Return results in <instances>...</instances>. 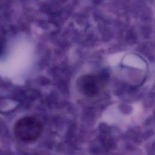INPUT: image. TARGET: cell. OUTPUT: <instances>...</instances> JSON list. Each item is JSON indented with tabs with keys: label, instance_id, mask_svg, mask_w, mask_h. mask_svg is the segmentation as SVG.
I'll return each mask as SVG.
<instances>
[{
	"label": "cell",
	"instance_id": "1",
	"mask_svg": "<svg viewBox=\"0 0 155 155\" xmlns=\"http://www.w3.org/2000/svg\"><path fill=\"white\" fill-rule=\"evenodd\" d=\"M43 130V124L39 119L34 116H25L16 122L13 133L18 140L30 142L37 140Z\"/></svg>",
	"mask_w": 155,
	"mask_h": 155
}]
</instances>
